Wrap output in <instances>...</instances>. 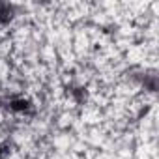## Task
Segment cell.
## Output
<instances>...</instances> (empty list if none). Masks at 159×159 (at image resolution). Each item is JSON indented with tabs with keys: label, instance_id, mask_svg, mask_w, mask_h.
<instances>
[{
	"label": "cell",
	"instance_id": "3957f363",
	"mask_svg": "<svg viewBox=\"0 0 159 159\" xmlns=\"http://www.w3.org/2000/svg\"><path fill=\"white\" fill-rule=\"evenodd\" d=\"M0 155H2V150H0Z\"/></svg>",
	"mask_w": 159,
	"mask_h": 159
},
{
	"label": "cell",
	"instance_id": "7a4b0ae2",
	"mask_svg": "<svg viewBox=\"0 0 159 159\" xmlns=\"http://www.w3.org/2000/svg\"><path fill=\"white\" fill-rule=\"evenodd\" d=\"M26 107H28L26 99H15V101H11V109L13 111H26Z\"/></svg>",
	"mask_w": 159,
	"mask_h": 159
},
{
	"label": "cell",
	"instance_id": "6da1fadb",
	"mask_svg": "<svg viewBox=\"0 0 159 159\" xmlns=\"http://www.w3.org/2000/svg\"><path fill=\"white\" fill-rule=\"evenodd\" d=\"M10 19H11V10L8 6H4V4H0V21L8 23Z\"/></svg>",
	"mask_w": 159,
	"mask_h": 159
}]
</instances>
